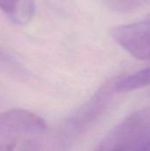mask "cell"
Instances as JSON below:
<instances>
[{"mask_svg": "<svg viewBox=\"0 0 150 151\" xmlns=\"http://www.w3.org/2000/svg\"><path fill=\"white\" fill-rule=\"evenodd\" d=\"M150 142V110L134 111L116 126L98 144L96 150H146Z\"/></svg>", "mask_w": 150, "mask_h": 151, "instance_id": "6da1fadb", "label": "cell"}, {"mask_svg": "<svg viewBox=\"0 0 150 151\" xmlns=\"http://www.w3.org/2000/svg\"><path fill=\"white\" fill-rule=\"evenodd\" d=\"M116 79L103 85L85 104L65 119L60 134L64 142H72L88 131L109 107L113 95Z\"/></svg>", "mask_w": 150, "mask_h": 151, "instance_id": "7a4b0ae2", "label": "cell"}, {"mask_svg": "<svg viewBox=\"0 0 150 151\" xmlns=\"http://www.w3.org/2000/svg\"><path fill=\"white\" fill-rule=\"evenodd\" d=\"M111 35L133 57L150 61V19L118 26L112 29Z\"/></svg>", "mask_w": 150, "mask_h": 151, "instance_id": "3957f363", "label": "cell"}, {"mask_svg": "<svg viewBox=\"0 0 150 151\" xmlns=\"http://www.w3.org/2000/svg\"><path fill=\"white\" fill-rule=\"evenodd\" d=\"M47 129L44 119L22 109H11L0 113V134H41Z\"/></svg>", "mask_w": 150, "mask_h": 151, "instance_id": "277c9868", "label": "cell"}, {"mask_svg": "<svg viewBox=\"0 0 150 151\" xmlns=\"http://www.w3.org/2000/svg\"><path fill=\"white\" fill-rule=\"evenodd\" d=\"M0 9L16 25H26L33 19L35 5L34 0H0Z\"/></svg>", "mask_w": 150, "mask_h": 151, "instance_id": "5b68a950", "label": "cell"}, {"mask_svg": "<svg viewBox=\"0 0 150 151\" xmlns=\"http://www.w3.org/2000/svg\"><path fill=\"white\" fill-rule=\"evenodd\" d=\"M148 86H150V67L136 72L125 78L116 79L114 88L116 93H126Z\"/></svg>", "mask_w": 150, "mask_h": 151, "instance_id": "8992f818", "label": "cell"}, {"mask_svg": "<svg viewBox=\"0 0 150 151\" xmlns=\"http://www.w3.org/2000/svg\"><path fill=\"white\" fill-rule=\"evenodd\" d=\"M150 0H108L110 7L118 12H129L137 9Z\"/></svg>", "mask_w": 150, "mask_h": 151, "instance_id": "52a82bcc", "label": "cell"}, {"mask_svg": "<svg viewBox=\"0 0 150 151\" xmlns=\"http://www.w3.org/2000/svg\"><path fill=\"white\" fill-rule=\"evenodd\" d=\"M0 59L1 60H8V56L6 55V54H4L3 51H1L0 50Z\"/></svg>", "mask_w": 150, "mask_h": 151, "instance_id": "ba28073f", "label": "cell"}, {"mask_svg": "<svg viewBox=\"0 0 150 151\" xmlns=\"http://www.w3.org/2000/svg\"><path fill=\"white\" fill-rule=\"evenodd\" d=\"M146 150H150V142H149V144H148V146L146 148Z\"/></svg>", "mask_w": 150, "mask_h": 151, "instance_id": "9c48e42d", "label": "cell"}, {"mask_svg": "<svg viewBox=\"0 0 150 151\" xmlns=\"http://www.w3.org/2000/svg\"><path fill=\"white\" fill-rule=\"evenodd\" d=\"M148 18H149V19H150V14H149V17H148Z\"/></svg>", "mask_w": 150, "mask_h": 151, "instance_id": "30bf717a", "label": "cell"}]
</instances>
